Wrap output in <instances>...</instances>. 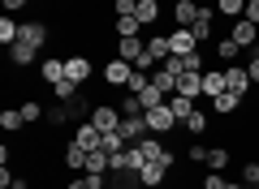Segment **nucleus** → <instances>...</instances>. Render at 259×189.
I'll list each match as a JSON object with an SVG mask.
<instances>
[{"instance_id": "nucleus-38", "label": "nucleus", "mask_w": 259, "mask_h": 189, "mask_svg": "<svg viewBox=\"0 0 259 189\" xmlns=\"http://www.w3.org/2000/svg\"><path fill=\"white\" fill-rule=\"evenodd\" d=\"M246 22H255V26H259V0H246Z\"/></svg>"}, {"instance_id": "nucleus-9", "label": "nucleus", "mask_w": 259, "mask_h": 189, "mask_svg": "<svg viewBox=\"0 0 259 189\" xmlns=\"http://www.w3.org/2000/svg\"><path fill=\"white\" fill-rule=\"evenodd\" d=\"M177 78H182V73H173L168 65H156V69H151V86H156L164 99H168V95H177Z\"/></svg>"}, {"instance_id": "nucleus-20", "label": "nucleus", "mask_w": 259, "mask_h": 189, "mask_svg": "<svg viewBox=\"0 0 259 189\" xmlns=\"http://www.w3.org/2000/svg\"><path fill=\"white\" fill-rule=\"evenodd\" d=\"M87 155H91V151H87L82 142H69V146H65V168H74V172H87Z\"/></svg>"}, {"instance_id": "nucleus-42", "label": "nucleus", "mask_w": 259, "mask_h": 189, "mask_svg": "<svg viewBox=\"0 0 259 189\" xmlns=\"http://www.w3.org/2000/svg\"><path fill=\"white\" fill-rule=\"evenodd\" d=\"M65 189H91V185H87V176H82V180H69Z\"/></svg>"}, {"instance_id": "nucleus-33", "label": "nucleus", "mask_w": 259, "mask_h": 189, "mask_svg": "<svg viewBox=\"0 0 259 189\" xmlns=\"http://www.w3.org/2000/svg\"><path fill=\"white\" fill-rule=\"evenodd\" d=\"M22 116H26V125H39V116H48V112H44L39 99H26V103H22Z\"/></svg>"}, {"instance_id": "nucleus-28", "label": "nucleus", "mask_w": 259, "mask_h": 189, "mask_svg": "<svg viewBox=\"0 0 259 189\" xmlns=\"http://www.w3.org/2000/svg\"><path fill=\"white\" fill-rule=\"evenodd\" d=\"M52 95H56V99H61V103H69V99H78V95H82V86H78V82H69V78H65V82H56V86H52Z\"/></svg>"}, {"instance_id": "nucleus-39", "label": "nucleus", "mask_w": 259, "mask_h": 189, "mask_svg": "<svg viewBox=\"0 0 259 189\" xmlns=\"http://www.w3.org/2000/svg\"><path fill=\"white\" fill-rule=\"evenodd\" d=\"M246 73H250V82H255V86H259V60H255V56H250V60H246Z\"/></svg>"}, {"instance_id": "nucleus-24", "label": "nucleus", "mask_w": 259, "mask_h": 189, "mask_svg": "<svg viewBox=\"0 0 259 189\" xmlns=\"http://www.w3.org/2000/svg\"><path fill=\"white\" fill-rule=\"evenodd\" d=\"M207 120H212V116H207L203 108H194L190 116L182 120V125H186V134H194V138H203V134H207Z\"/></svg>"}, {"instance_id": "nucleus-22", "label": "nucleus", "mask_w": 259, "mask_h": 189, "mask_svg": "<svg viewBox=\"0 0 259 189\" xmlns=\"http://www.w3.org/2000/svg\"><path fill=\"white\" fill-rule=\"evenodd\" d=\"M212 108H216V116H233V112L242 108V95L225 90V95H216V99H212Z\"/></svg>"}, {"instance_id": "nucleus-36", "label": "nucleus", "mask_w": 259, "mask_h": 189, "mask_svg": "<svg viewBox=\"0 0 259 189\" xmlns=\"http://www.w3.org/2000/svg\"><path fill=\"white\" fill-rule=\"evenodd\" d=\"M134 9H139V0H112V18H125Z\"/></svg>"}, {"instance_id": "nucleus-34", "label": "nucleus", "mask_w": 259, "mask_h": 189, "mask_svg": "<svg viewBox=\"0 0 259 189\" xmlns=\"http://www.w3.org/2000/svg\"><path fill=\"white\" fill-rule=\"evenodd\" d=\"M207 151H212V146H203V142H190V146H186V159H190V163H207Z\"/></svg>"}, {"instance_id": "nucleus-21", "label": "nucleus", "mask_w": 259, "mask_h": 189, "mask_svg": "<svg viewBox=\"0 0 259 189\" xmlns=\"http://www.w3.org/2000/svg\"><path fill=\"white\" fill-rule=\"evenodd\" d=\"M177 95L199 99V95H203V73H182V78H177Z\"/></svg>"}, {"instance_id": "nucleus-32", "label": "nucleus", "mask_w": 259, "mask_h": 189, "mask_svg": "<svg viewBox=\"0 0 259 189\" xmlns=\"http://www.w3.org/2000/svg\"><path fill=\"white\" fill-rule=\"evenodd\" d=\"M147 86H151V73H147V69H134V78H130L125 90H130V95H143Z\"/></svg>"}, {"instance_id": "nucleus-3", "label": "nucleus", "mask_w": 259, "mask_h": 189, "mask_svg": "<svg viewBox=\"0 0 259 189\" xmlns=\"http://www.w3.org/2000/svg\"><path fill=\"white\" fill-rule=\"evenodd\" d=\"M190 30H194V39H199V47H203L207 39L216 35V5H207V0H203V5H199V18H194Z\"/></svg>"}, {"instance_id": "nucleus-35", "label": "nucleus", "mask_w": 259, "mask_h": 189, "mask_svg": "<svg viewBox=\"0 0 259 189\" xmlns=\"http://www.w3.org/2000/svg\"><path fill=\"white\" fill-rule=\"evenodd\" d=\"M242 185H250V189L259 185V163H255V159H246V163H242Z\"/></svg>"}, {"instance_id": "nucleus-30", "label": "nucleus", "mask_w": 259, "mask_h": 189, "mask_svg": "<svg viewBox=\"0 0 259 189\" xmlns=\"http://www.w3.org/2000/svg\"><path fill=\"white\" fill-rule=\"evenodd\" d=\"M238 52H242V47L233 43L229 35H225V39H216V56H221V60H229V65H238Z\"/></svg>"}, {"instance_id": "nucleus-10", "label": "nucleus", "mask_w": 259, "mask_h": 189, "mask_svg": "<svg viewBox=\"0 0 259 189\" xmlns=\"http://www.w3.org/2000/svg\"><path fill=\"white\" fill-rule=\"evenodd\" d=\"M39 78H44V86L65 82V56H44V60H39Z\"/></svg>"}, {"instance_id": "nucleus-15", "label": "nucleus", "mask_w": 259, "mask_h": 189, "mask_svg": "<svg viewBox=\"0 0 259 189\" xmlns=\"http://www.w3.org/2000/svg\"><path fill=\"white\" fill-rule=\"evenodd\" d=\"M225 90H229L225 69H203V95H207V99H216V95H225Z\"/></svg>"}, {"instance_id": "nucleus-19", "label": "nucleus", "mask_w": 259, "mask_h": 189, "mask_svg": "<svg viewBox=\"0 0 259 189\" xmlns=\"http://www.w3.org/2000/svg\"><path fill=\"white\" fill-rule=\"evenodd\" d=\"M160 9H164V5H160V0H139V9H134V18H139L143 22V26H156V22H160Z\"/></svg>"}, {"instance_id": "nucleus-16", "label": "nucleus", "mask_w": 259, "mask_h": 189, "mask_svg": "<svg viewBox=\"0 0 259 189\" xmlns=\"http://www.w3.org/2000/svg\"><path fill=\"white\" fill-rule=\"evenodd\" d=\"M143 30H147V26H143V22L134 18V13H125V18H112V35H117V39H130V35H143Z\"/></svg>"}, {"instance_id": "nucleus-45", "label": "nucleus", "mask_w": 259, "mask_h": 189, "mask_svg": "<svg viewBox=\"0 0 259 189\" xmlns=\"http://www.w3.org/2000/svg\"><path fill=\"white\" fill-rule=\"evenodd\" d=\"M194 5H203V0H194Z\"/></svg>"}, {"instance_id": "nucleus-26", "label": "nucleus", "mask_w": 259, "mask_h": 189, "mask_svg": "<svg viewBox=\"0 0 259 189\" xmlns=\"http://www.w3.org/2000/svg\"><path fill=\"white\" fill-rule=\"evenodd\" d=\"M22 125H26V116H22V108H5V112H0V129H9V134H18Z\"/></svg>"}, {"instance_id": "nucleus-7", "label": "nucleus", "mask_w": 259, "mask_h": 189, "mask_svg": "<svg viewBox=\"0 0 259 189\" xmlns=\"http://www.w3.org/2000/svg\"><path fill=\"white\" fill-rule=\"evenodd\" d=\"M91 73H95V65L87 60L82 52L65 56V78H69V82H78V86H82V82H91Z\"/></svg>"}, {"instance_id": "nucleus-41", "label": "nucleus", "mask_w": 259, "mask_h": 189, "mask_svg": "<svg viewBox=\"0 0 259 189\" xmlns=\"http://www.w3.org/2000/svg\"><path fill=\"white\" fill-rule=\"evenodd\" d=\"M9 189H30V180H26V176H13V180H9Z\"/></svg>"}, {"instance_id": "nucleus-23", "label": "nucleus", "mask_w": 259, "mask_h": 189, "mask_svg": "<svg viewBox=\"0 0 259 189\" xmlns=\"http://www.w3.org/2000/svg\"><path fill=\"white\" fill-rule=\"evenodd\" d=\"M216 18H229V22L246 18V0H216Z\"/></svg>"}, {"instance_id": "nucleus-43", "label": "nucleus", "mask_w": 259, "mask_h": 189, "mask_svg": "<svg viewBox=\"0 0 259 189\" xmlns=\"http://www.w3.org/2000/svg\"><path fill=\"white\" fill-rule=\"evenodd\" d=\"M225 189H250V185H242V180H229V185H225Z\"/></svg>"}, {"instance_id": "nucleus-25", "label": "nucleus", "mask_w": 259, "mask_h": 189, "mask_svg": "<svg viewBox=\"0 0 259 189\" xmlns=\"http://www.w3.org/2000/svg\"><path fill=\"white\" fill-rule=\"evenodd\" d=\"M229 163H233L229 146H212V151H207V168H212V172H225Z\"/></svg>"}, {"instance_id": "nucleus-13", "label": "nucleus", "mask_w": 259, "mask_h": 189, "mask_svg": "<svg viewBox=\"0 0 259 189\" xmlns=\"http://www.w3.org/2000/svg\"><path fill=\"white\" fill-rule=\"evenodd\" d=\"M168 56H173V47H168V35H147V60H151V65H164Z\"/></svg>"}, {"instance_id": "nucleus-37", "label": "nucleus", "mask_w": 259, "mask_h": 189, "mask_svg": "<svg viewBox=\"0 0 259 189\" xmlns=\"http://www.w3.org/2000/svg\"><path fill=\"white\" fill-rule=\"evenodd\" d=\"M225 185H229V180H225L221 172H212V168H207V176H203V189H225Z\"/></svg>"}, {"instance_id": "nucleus-29", "label": "nucleus", "mask_w": 259, "mask_h": 189, "mask_svg": "<svg viewBox=\"0 0 259 189\" xmlns=\"http://www.w3.org/2000/svg\"><path fill=\"white\" fill-rule=\"evenodd\" d=\"M117 108H121V116H143V99H139V95H130V90L117 99Z\"/></svg>"}, {"instance_id": "nucleus-6", "label": "nucleus", "mask_w": 259, "mask_h": 189, "mask_svg": "<svg viewBox=\"0 0 259 189\" xmlns=\"http://www.w3.org/2000/svg\"><path fill=\"white\" fill-rule=\"evenodd\" d=\"M168 47H173V56H194L199 52V39H194L190 26H177V30H168Z\"/></svg>"}, {"instance_id": "nucleus-40", "label": "nucleus", "mask_w": 259, "mask_h": 189, "mask_svg": "<svg viewBox=\"0 0 259 189\" xmlns=\"http://www.w3.org/2000/svg\"><path fill=\"white\" fill-rule=\"evenodd\" d=\"M0 5H5V13H18L22 5H30V0H0Z\"/></svg>"}, {"instance_id": "nucleus-5", "label": "nucleus", "mask_w": 259, "mask_h": 189, "mask_svg": "<svg viewBox=\"0 0 259 189\" xmlns=\"http://www.w3.org/2000/svg\"><path fill=\"white\" fill-rule=\"evenodd\" d=\"M18 43H30L35 52H44V47L52 43V30H48L44 22H22V35H18Z\"/></svg>"}, {"instance_id": "nucleus-8", "label": "nucleus", "mask_w": 259, "mask_h": 189, "mask_svg": "<svg viewBox=\"0 0 259 189\" xmlns=\"http://www.w3.org/2000/svg\"><path fill=\"white\" fill-rule=\"evenodd\" d=\"M229 39L238 47H255L259 43V26H255V22H246V18H238V22H229Z\"/></svg>"}, {"instance_id": "nucleus-1", "label": "nucleus", "mask_w": 259, "mask_h": 189, "mask_svg": "<svg viewBox=\"0 0 259 189\" xmlns=\"http://www.w3.org/2000/svg\"><path fill=\"white\" fill-rule=\"evenodd\" d=\"M147 129H151L156 138H168L173 129H182V120L173 116V108H168V99L160 103V108H147Z\"/></svg>"}, {"instance_id": "nucleus-17", "label": "nucleus", "mask_w": 259, "mask_h": 189, "mask_svg": "<svg viewBox=\"0 0 259 189\" xmlns=\"http://www.w3.org/2000/svg\"><path fill=\"white\" fill-rule=\"evenodd\" d=\"M9 60H13V69H30V65L39 60V52H35L30 43H13V47H9Z\"/></svg>"}, {"instance_id": "nucleus-14", "label": "nucleus", "mask_w": 259, "mask_h": 189, "mask_svg": "<svg viewBox=\"0 0 259 189\" xmlns=\"http://www.w3.org/2000/svg\"><path fill=\"white\" fill-rule=\"evenodd\" d=\"M74 142H82L87 151H100V146H104V134L91 125V120H78V134H74Z\"/></svg>"}, {"instance_id": "nucleus-46", "label": "nucleus", "mask_w": 259, "mask_h": 189, "mask_svg": "<svg viewBox=\"0 0 259 189\" xmlns=\"http://www.w3.org/2000/svg\"><path fill=\"white\" fill-rule=\"evenodd\" d=\"M207 5H216V0H207Z\"/></svg>"}, {"instance_id": "nucleus-47", "label": "nucleus", "mask_w": 259, "mask_h": 189, "mask_svg": "<svg viewBox=\"0 0 259 189\" xmlns=\"http://www.w3.org/2000/svg\"><path fill=\"white\" fill-rule=\"evenodd\" d=\"M255 189H259V185H255Z\"/></svg>"}, {"instance_id": "nucleus-18", "label": "nucleus", "mask_w": 259, "mask_h": 189, "mask_svg": "<svg viewBox=\"0 0 259 189\" xmlns=\"http://www.w3.org/2000/svg\"><path fill=\"white\" fill-rule=\"evenodd\" d=\"M194 18H199V5L194 0H173V22L177 26H194Z\"/></svg>"}, {"instance_id": "nucleus-31", "label": "nucleus", "mask_w": 259, "mask_h": 189, "mask_svg": "<svg viewBox=\"0 0 259 189\" xmlns=\"http://www.w3.org/2000/svg\"><path fill=\"white\" fill-rule=\"evenodd\" d=\"M48 125H56V129H61V125H69V120H74V112H69V103H61V108H48Z\"/></svg>"}, {"instance_id": "nucleus-44", "label": "nucleus", "mask_w": 259, "mask_h": 189, "mask_svg": "<svg viewBox=\"0 0 259 189\" xmlns=\"http://www.w3.org/2000/svg\"><path fill=\"white\" fill-rule=\"evenodd\" d=\"M250 56H255V60H259V43H255V47H250Z\"/></svg>"}, {"instance_id": "nucleus-11", "label": "nucleus", "mask_w": 259, "mask_h": 189, "mask_svg": "<svg viewBox=\"0 0 259 189\" xmlns=\"http://www.w3.org/2000/svg\"><path fill=\"white\" fill-rule=\"evenodd\" d=\"M225 82H229L233 95H250V73H246V65H225Z\"/></svg>"}, {"instance_id": "nucleus-12", "label": "nucleus", "mask_w": 259, "mask_h": 189, "mask_svg": "<svg viewBox=\"0 0 259 189\" xmlns=\"http://www.w3.org/2000/svg\"><path fill=\"white\" fill-rule=\"evenodd\" d=\"M168 163H143V172H139V180H143V189H160L168 180Z\"/></svg>"}, {"instance_id": "nucleus-2", "label": "nucleus", "mask_w": 259, "mask_h": 189, "mask_svg": "<svg viewBox=\"0 0 259 189\" xmlns=\"http://www.w3.org/2000/svg\"><path fill=\"white\" fill-rule=\"evenodd\" d=\"M91 125L100 129V134L121 129V108H117V103H95V108H91Z\"/></svg>"}, {"instance_id": "nucleus-27", "label": "nucleus", "mask_w": 259, "mask_h": 189, "mask_svg": "<svg viewBox=\"0 0 259 189\" xmlns=\"http://www.w3.org/2000/svg\"><path fill=\"white\" fill-rule=\"evenodd\" d=\"M168 108H173L177 120H186V116L194 112V99H190V95H168Z\"/></svg>"}, {"instance_id": "nucleus-4", "label": "nucleus", "mask_w": 259, "mask_h": 189, "mask_svg": "<svg viewBox=\"0 0 259 189\" xmlns=\"http://www.w3.org/2000/svg\"><path fill=\"white\" fill-rule=\"evenodd\" d=\"M130 78H134V65H130V60H121V56L104 60V82H108L112 90H117V86H130Z\"/></svg>"}]
</instances>
